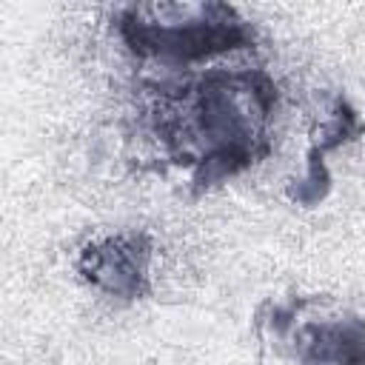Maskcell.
Returning a JSON list of instances; mask_svg holds the SVG:
<instances>
[{"label": "cell", "mask_w": 365, "mask_h": 365, "mask_svg": "<svg viewBox=\"0 0 365 365\" xmlns=\"http://www.w3.org/2000/svg\"><path fill=\"white\" fill-rule=\"evenodd\" d=\"M157 91L154 128L174 163L194 165V194L251 168L271 151L268 120L277 106V86L265 71L214 68Z\"/></svg>", "instance_id": "1"}, {"label": "cell", "mask_w": 365, "mask_h": 365, "mask_svg": "<svg viewBox=\"0 0 365 365\" xmlns=\"http://www.w3.org/2000/svg\"><path fill=\"white\" fill-rule=\"evenodd\" d=\"M117 31L131 54L171 66L254 46V29L225 3H134L120 9Z\"/></svg>", "instance_id": "2"}, {"label": "cell", "mask_w": 365, "mask_h": 365, "mask_svg": "<svg viewBox=\"0 0 365 365\" xmlns=\"http://www.w3.org/2000/svg\"><path fill=\"white\" fill-rule=\"evenodd\" d=\"M151 237L143 231H125V234H111L91 240L77 259L80 277L120 299H140L151 294Z\"/></svg>", "instance_id": "3"}, {"label": "cell", "mask_w": 365, "mask_h": 365, "mask_svg": "<svg viewBox=\"0 0 365 365\" xmlns=\"http://www.w3.org/2000/svg\"><path fill=\"white\" fill-rule=\"evenodd\" d=\"M294 356L302 365H365V319L336 314L297 325Z\"/></svg>", "instance_id": "4"}]
</instances>
